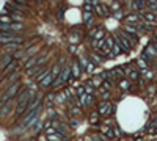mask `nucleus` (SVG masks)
I'll list each match as a JSON object with an SVG mask.
<instances>
[{
  "label": "nucleus",
  "mask_w": 157,
  "mask_h": 141,
  "mask_svg": "<svg viewBox=\"0 0 157 141\" xmlns=\"http://www.w3.org/2000/svg\"><path fill=\"white\" fill-rule=\"evenodd\" d=\"M119 88L124 89V91H127L129 88H131V80H127V79H121V80H119Z\"/></svg>",
  "instance_id": "nucleus-19"
},
{
  "label": "nucleus",
  "mask_w": 157,
  "mask_h": 141,
  "mask_svg": "<svg viewBox=\"0 0 157 141\" xmlns=\"http://www.w3.org/2000/svg\"><path fill=\"white\" fill-rule=\"evenodd\" d=\"M68 50H69V53H76V50H77V47L74 45V44H71V45L68 47Z\"/></svg>",
  "instance_id": "nucleus-37"
},
{
  "label": "nucleus",
  "mask_w": 157,
  "mask_h": 141,
  "mask_svg": "<svg viewBox=\"0 0 157 141\" xmlns=\"http://www.w3.org/2000/svg\"><path fill=\"white\" fill-rule=\"evenodd\" d=\"M88 58H90V61H93L96 66H99V64H102L104 61H105V56L101 53L99 50H94V52H91V53H88Z\"/></svg>",
  "instance_id": "nucleus-4"
},
{
  "label": "nucleus",
  "mask_w": 157,
  "mask_h": 141,
  "mask_svg": "<svg viewBox=\"0 0 157 141\" xmlns=\"http://www.w3.org/2000/svg\"><path fill=\"white\" fill-rule=\"evenodd\" d=\"M142 22V19H140V14L138 13H129L127 16H124V24H131V25H137V24H140Z\"/></svg>",
  "instance_id": "nucleus-6"
},
{
  "label": "nucleus",
  "mask_w": 157,
  "mask_h": 141,
  "mask_svg": "<svg viewBox=\"0 0 157 141\" xmlns=\"http://www.w3.org/2000/svg\"><path fill=\"white\" fill-rule=\"evenodd\" d=\"M118 35L123 36L124 39H127V42L132 45V49H134V47H135L138 42H140V36H138V35H131V33H126V32H123V30L118 32Z\"/></svg>",
  "instance_id": "nucleus-3"
},
{
  "label": "nucleus",
  "mask_w": 157,
  "mask_h": 141,
  "mask_svg": "<svg viewBox=\"0 0 157 141\" xmlns=\"http://www.w3.org/2000/svg\"><path fill=\"white\" fill-rule=\"evenodd\" d=\"M102 133H104L107 138H113V130H112V129H108V127H105V129L102 130Z\"/></svg>",
  "instance_id": "nucleus-30"
},
{
  "label": "nucleus",
  "mask_w": 157,
  "mask_h": 141,
  "mask_svg": "<svg viewBox=\"0 0 157 141\" xmlns=\"http://www.w3.org/2000/svg\"><path fill=\"white\" fill-rule=\"evenodd\" d=\"M33 2H36V3H39V2H41V0H33Z\"/></svg>",
  "instance_id": "nucleus-44"
},
{
  "label": "nucleus",
  "mask_w": 157,
  "mask_h": 141,
  "mask_svg": "<svg viewBox=\"0 0 157 141\" xmlns=\"http://www.w3.org/2000/svg\"><path fill=\"white\" fill-rule=\"evenodd\" d=\"M97 115H99V113H96V111L91 113V116H90V122H91V124H96V122H97Z\"/></svg>",
  "instance_id": "nucleus-33"
},
{
  "label": "nucleus",
  "mask_w": 157,
  "mask_h": 141,
  "mask_svg": "<svg viewBox=\"0 0 157 141\" xmlns=\"http://www.w3.org/2000/svg\"><path fill=\"white\" fill-rule=\"evenodd\" d=\"M97 113H99V115H108V113H113V107L110 105V103H108L107 100H104V102H101V103H99Z\"/></svg>",
  "instance_id": "nucleus-8"
},
{
  "label": "nucleus",
  "mask_w": 157,
  "mask_h": 141,
  "mask_svg": "<svg viewBox=\"0 0 157 141\" xmlns=\"http://www.w3.org/2000/svg\"><path fill=\"white\" fill-rule=\"evenodd\" d=\"M127 75H129V80H132V82H135V80H138V77H140V72H138L137 69H132V71L129 72Z\"/></svg>",
  "instance_id": "nucleus-21"
},
{
  "label": "nucleus",
  "mask_w": 157,
  "mask_h": 141,
  "mask_svg": "<svg viewBox=\"0 0 157 141\" xmlns=\"http://www.w3.org/2000/svg\"><path fill=\"white\" fill-rule=\"evenodd\" d=\"M84 139H85V141H91V138H90V136H85Z\"/></svg>",
  "instance_id": "nucleus-43"
},
{
  "label": "nucleus",
  "mask_w": 157,
  "mask_h": 141,
  "mask_svg": "<svg viewBox=\"0 0 157 141\" xmlns=\"http://www.w3.org/2000/svg\"><path fill=\"white\" fill-rule=\"evenodd\" d=\"M138 83H140V86H145V80L140 79V77H138Z\"/></svg>",
  "instance_id": "nucleus-40"
},
{
  "label": "nucleus",
  "mask_w": 157,
  "mask_h": 141,
  "mask_svg": "<svg viewBox=\"0 0 157 141\" xmlns=\"http://www.w3.org/2000/svg\"><path fill=\"white\" fill-rule=\"evenodd\" d=\"M10 17L13 19V22H24L25 14L19 13V11H10Z\"/></svg>",
  "instance_id": "nucleus-11"
},
{
  "label": "nucleus",
  "mask_w": 157,
  "mask_h": 141,
  "mask_svg": "<svg viewBox=\"0 0 157 141\" xmlns=\"http://www.w3.org/2000/svg\"><path fill=\"white\" fill-rule=\"evenodd\" d=\"M60 72H61V66H60V64H53V68L50 69L52 77H53V79H55V77H58V75H60Z\"/></svg>",
  "instance_id": "nucleus-20"
},
{
  "label": "nucleus",
  "mask_w": 157,
  "mask_h": 141,
  "mask_svg": "<svg viewBox=\"0 0 157 141\" xmlns=\"http://www.w3.org/2000/svg\"><path fill=\"white\" fill-rule=\"evenodd\" d=\"M113 39H115V42H116L119 47H121V50H123L124 53H129V52L132 50V45L127 42V39H124V38H123V36H119L118 33H116V35H113Z\"/></svg>",
  "instance_id": "nucleus-2"
},
{
  "label": "nucleus",
  "mask_w": 157,
  "mask_h": 141,
  "mask_svg": "<svg viewBox=\"0 0 157 141\" xmlns=\"http://www.w3.org/2000/svg\"><path fill=\"white\" fill-rule=\"evenodd\" d=\"M17 64H19V63H17V60H13L10 64H8L6 66V68L3 69V74H11V72H16V69H17Z\"/></svg>",
  "instance_id": "nucleus-14"
},
{
  "label": "nucleus",
  "mask_w": 157,
  "mask_h": 141,
  "mask_svg": "<svg viewBox=\"0 0 157 141\" xmlns=\"http://www.w3.org/2000/svg\"><path fill=\"white\" fill-rule=\"evenodd\" d=\"M10 108H11V103H6V102H5V107H3V110H2V116H6L8 113H10Z\"/></svg>",
  "instance_id": "nucleus-31"
},
{
  "label": "nucleus",
  "mask_w": 157,
  "mask_h": 141,
  "mask_svg": "<svg viewBox=\"0 0 157 141\" xmlns=\"http://www.w3.org/2000/svg\"><path fill=\"white\" fill-rule=\"evenodd\" d=\"M112 75H113L115 79L121 80V79L124 77V75H126V74H124V69H123V68H115V69L112 71Z\"/></svg>",
  "instance_id": "nucleus-15"
},
{
  "label": "nucleus",
  "mask_w": 157,
  "mask_h": 141,
  "mask_svg": "<svg viewBox=\"0 0 157 141\" xmlns=\"http://www.w3.org/2000/svg\"><path fill=\"white\" fill-rule=\"evenodd\" d=\"M80 74H82V68H80L79 61L77 60H72L71 61V75H72V79H79Z\"/></svg>",
  "instance_id": "nucleus-7"
},
{
  "label": "nucleus",
  "mask_w": 157,
  "mask_h": 141,
  "mask_svg": "<svg viewBox=\"0 0 157 141\" xmlns=\"http://www.w3.org/2000/svg\"><path fill=\"white\" fill-rule=\"evenodd\" d=\"M93 24H94V21L93 19H90L88 22H85V25H87V28H90V27H93Z\"/></svg>",
  "instance_id": "nucleus-39"
},
{
  "label": "nucleus",
  "mask_w": 157,
  "mask_h": 141,
  "mask_svg": "<svg viewBox=\"0 0 157 141\" xmlns=\"http://www.w3.org/2000/svg\"><path fill=\"white\" fill-rule=\"evenodd\" d=\"M94 14L99 17H105L110 14V6L105 3H99L97 6H94Z\"/></svg>",
  "instance_id": "nucleus-5"
},
{
  "label": "nucleus",
  "mask_w": 157,
  "mask_h": 141,
  "mask_svg": "<svg viewBox=\"0 0 157 141\" xmlns=\"http://www.w3.org/2000/svg\"><path fill=\"white\" fill-rule=\"evenodd\" d=\"M148 55H151L152 56V58H157V44L155 42H149V44H148L146 45V50H145Z\"/></svg>",
  "instance_id": "nucleus-10"
},
{
  "label": "nucleus",
  "mask_w": 157,
  "mask_h": 141,
  "mask_svg": "<svg viewBox=\"0 0 157 141\" xmlns=\"http://www.w3.org/2000/svg\"><path fill=\"white\" fill-rule=\"evenodd\" d=\"M137 64H138V66H140V68H142V69H146V68H149V66H148V64H146V63H145V61H143L142 58H138V61H137Z\"/></svg>",
  "instance_id": "nucleus-35"
},
{
  "label": "nucleus",
  "mask_w": 157,
  "mask_h": 141,
  "mask_svg": "<svg viewBox=\"0 0 157 141\" xmlns=\"http://www.w3.org/2000/svg\"><path fill=\"white\" fill-rule=\"evenodd\" d=\"M19 89H21V82L11 83L10 86H8V89L5 91V94H3L2 103H5V102H8V100H11V99H14L17 94H19Z\"/></svg>",
  "instance_id": "nucleus-1"
},
{
  "label": "nucleus",
  "mask_w": 157,
  "mask_h": 141,
  "mask_svg": "<svg viewBox=\"0 0 157 141\" xmlns=\"http://www.w3.org/2000/svg\"><path fill=\"white\" fill-rule=\"evenodd\" d=\"M13 60H14V58H13V55H11V53H6V55H3V56H2V60H0V68H2V69H5L6 66L10 64Z\"/></svg>",
  "instance_id": "nucleus-12"
},
{
  "label": "nucleus",
  "mask_w": 157,
  "mask_h": 141,
  "mask_svg": "<svg viewBox=\"0 0 157 141\" xmlns=\"http://www.w3.org/2000/svg\"><path fill=\"white\" fill-rule=\"evenodd\" d=\"M93 14L94 13H87V11H84V22H88L91 17H93Z\"/></svg>",
  "instance_id": "nucleus-34"
},
{
  "label": "nucleus",
  "mask_w": 157,
  "mask_h": 141,
  "mask_svg": "<svg viewBox=\"0 0 157 141\" xmlns=\"http://www.w3.org/2000/svg\"><path fill=\"white\" fill-rule=\"evenodd\" d=\"M71 126H72V127H77V121L72 119V121H71Z\"/></svg>",
  "instance_id": "nucleus-41"
},
{
  "label": "nucleus",
  "mask_w": 157,
  "mask_h": 141,
  "mask_svg": "<svg viewBox=\"0 0 157 141\" xmlns=\"http://www.w3.org/2000/svg\"><path fill=\"white\" fill-rule=\"evenodd\" d=\"M52 82H53V77H52V74H50V71H49V72L39 80V86H41L43 89H46V88L52 86Z\"/></svg>",
  "instance_id": "nucleus-9"
},
{
  "label": "nucleus",
  "mask_w": 157,
  "mask_h": 141,
  "mask_svg": "<svg viewBox=\"0 0 157 141\" xmlns=\"http://www.w3.org/2000/svg\"><path fill=\"white\" fill-rule=\"evenodd\" d=\"M77 141H85V139H84V138H79V139H77Z\"/></svg>",
  "instance_id": "nucleus-45"
},
{
  "label": "nucleus",
  "mask_w": 157,
  "mask_h": 141,
  "mask_svg": "<svg viewBox=\"0 0 157 141\" xmlns=\"http://www.w3.org/2000/svg\"><path fill=\"white\" fill-rule=\"evenodd\" d=\"M80 41V38H79V35L77 33H74V32H71V35H69V42L71 44H74V45H76L77 42Z\"/></svg>",
  "instance_id": "nucleus-22"
},
{
  "label": "nucleus",
  "mask_w": 157,
  "mask_h": 141,
  "mask_svg": "<svg viewBox=\"0 0 157 141\" xmlns=\"http://www.w3.org/2000/svg\"><path fill=\"white\" fill-rule=\"evenodd\" d=\"M85 72H88V74H94V72H96V64H94L93 61H90V63L87 64V68H85Z\"/></svg>",
  "instance_id": "nucleus-24"
},
{
  "label": "nucleus",
  "mask_w": 157,
  "mask_h": 141,
  "mask_svg": "<svg viewBox=\"0 0 157 141\" xmlns=\"http://www.w3.org/2000/svg\"><path fill=\"white\" fill-rule=\"evenodd\" d=\"M113 17H115V19H118V21H121V19H124V14H123L121 9H118V11H115V13H113Z\"/></svg>",
  "instance_id": "nucleus-32"
},
{
  "label": "nucleus",
  "mask_w": 157,
  "mask_h": 141,
  "mask_svg": "<svg viewBox=\"0 0 157 141\" xmlns=\"http://www.w3.org/2000/svg\"><path fill=\"white\" fill-rule=\"evenodd\" d=\"M123 32L131 33V35H138V28L137 25H131V24H123ZM140 36V35H138Z\"/></svg>",
  "instance_id": "nucleus-13"
},
{
  "label": "nucleus",
  "mask_w": 157,
  "mask_h": 141,
  "mask_svg": "<svg viewBox=\"0 0 157 141\" xmlns=\"http://www.w3.org/2000/svg\"><path fill=\"white\" fill-rule=\"evenodd\" d=\"M110 50L113 52V55H115V56H118L119 53H123V50H121V47H119V45H118L116 42L113 44V47H112V49H110Z\"/></svg>",
  "instance_id": "nucleus-27"
},
{
  "label": "nucleus",
  "mask_w": 157,
  "mask_h": 141,
  "mask_svg": "<svg viewBox=\"0 0 157 141\" xmlns=\"http://www.w3.org/2000/svg\"><path fill=\"white\" fill-rule=\"evenodd\" d=\"M152 42H155L157 44V32L154 33V36H152Z\"/></svg>",
  "instance_id": "nucleus-42"
},
{
  "label": "nucleus",
  "mask_w": 157,
  "mask_h": 141,
  "mask_svg": "<svg viewBox=\"0 0 157 141\" xmlns=\"http://www.w3.org/2000/svg\"><path fill=\"white\" fill-rule=\"evenodd\" d=\"M118 9H121V3H119V2H113L112 6H110V13H115V11H118Z\"/></svg>",
  "instance_id": "nucleus-28"
},
{
  "label": "nucleus",
  "mask_w": 157,
  "mask_h": 141,
  "mask_svg": "<svg viewBox=\"0 0 157 141\" xmlns=\"http://www.w3.org/2000/svg\"><path fill=\"white\" fill-rule=\"evenodd\" d=\"M84 11H87V13H94V6L91 5V3H87V2H85V5H84Z\"/></svg>",
  "instance_id": "nucleus-29"
},
{
  "label": "nucleus",
  "mask_w": 157,
  "mask_h": 141,
  "mask_svg": "<svg viewBox=\"0 0 157 141\" xmlns=\"http://www.w3.org/2000/svg\"><path fill=\"white\" fill-rule=\"evenodd\" d=\"M77 61H79V64H80V68H82V71H85V68H87V64L90 63V58H88V55H87V56H80V58H79Z\"/></svg>",
  "instance_id": "nucleus-18"
},
{
  "label": "nucleus",
  "mask_w": 157,
  "mask_h": 141,
  "mask_svg": "<svg viewBox=\"0 0 157 141\" xmlns=\"http://www.w3.org/2000/svg\"><path fill=\"white\" fill-rule=\"evenodd\" d=\"M0 22L2 24H13V19L10 17V14H0Z\"/></svg>",
  "instance_id": "nucleus-23"
},
{
  "label": "nucleus",
  "mask_w": 157,
  "mask_h": 141,
  "mask_svg": "<svg viewBox=\"0 0 157 141\" xmlns=\"http://www.w3.org/2000/svg\"><path fill=\"white\" fill-rule=\"evenodd\" d=\"M84 89H85V92H87V94H93L94 86L91 85V82H87V83H84Z\"/></svg>",
  "instance_id": "nucleus-25"
},
{
  "label": "nucleus",
  "mask_w": 157,
  "mask_h": 141,
  "mask_svg": "<svg viewBox=\"0 0 157 141\" xmlns=\"http://www.w3.org/2000/svg\"><path fill=\"white\" fill-rule=\"evenodd\" d=\"M24 30V24L22 22H13L11 24V32H16V33H19Z\"/></svg>",
  "instance_id": "nucleus-16"
},
{
  "label": "nucleus",
  "mask_w": 157,
  "mask_h": 141,
  "mask_svg": "<svg viewBox=\"0 0 157 141\" xmlns=\"http://www.w3.org/2000/svg\"><path fill=\"white\" fill-rule=\"evenodd\" d=\"M49 71H50L49 68H41V71H39L38 74H36V75H35V77H33V79H35L36 82H39V80H41V79H43V77H44V75H46V74H47V72H49Z\"/></svg>",
  "instance_id": "nucleus-17"
},
{
  "label": "nucleus",
  "mask_w": 157,
  "mask_h": 141,
  "mask_svg": "<svg viewBox=\"0 0 157 141\" xmlns=\"http://www.w3.org/2000/svg\"><path fill=\"white\" fill-rule=\"evenodd\" d=\"M14 2H17L19 5H24V6H29V0H14Z\"/></svg>",
  "instance_id": "nucleus-38"
},
{
  "label": "nucleus",
  "mask_w": 157,
  "mask_h": 141,
  "mask_svg": "<svg viewBox=\"0 0 157 141\" xmlns=\"http://www.w3.org/2000/svg\"><path fill=\"white\" fill-rule=\"evenodd\" d=\"M113 136L121 138V133H119V129H118V127H115V129H113Z\"/></svg>",
  "instance_id": "nucleus-36"
},
{
  "label": "nucleus",
  "mask_w": 157,
  "mask_h": 141,
  "mask_svg": "<svg viewBox=\"0 0 157 141\" xmlns=\"http://www.w3.org/2000/svg\"><path fill=\"white\" fill-rule=\"evenodd\" d=\"M104 80L99 77V75H96V77H93V80H91V85H93L94 88H97V86H101V83H102Z\"/></svg>",
  "instance_id": "nucleus-26"
}]
</instances>
